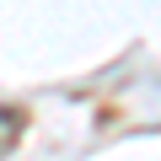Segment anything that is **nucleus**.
<instances>
[]
</instances>
